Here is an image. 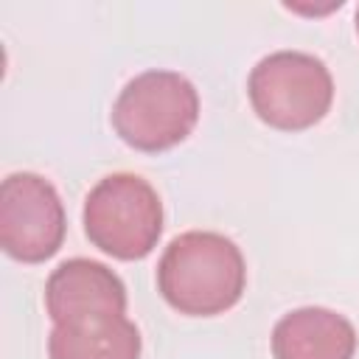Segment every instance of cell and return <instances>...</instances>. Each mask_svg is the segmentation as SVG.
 <instances>
[{
  "label": "cell",
  "mask_w": 359,
  "mask_h": 359,
  "mask_svg": "<svg viewBox=\"0 0 359 359\" xmlns=\"http://www.w3.org/2000/svg\"><path fill=\"white\" fill-rule=\"evenodd\" d=\"M356 342L353 323L323 306L294 309L272 328L275 359H353Z\"/></svg>",
  "instance_id": "7"
},
{
  "label": "cell",
  "mask_w": 359,
  "mask_h": 359,
  "mask_svg": "<svg viewBox=\"0 0 359 359\" xmlns=\"http://www.w3.org/2000/svg\"><path fill=\"white\" fill-rule=\"evenodd\" d=\"M163 300L185 317L230 311L247 289V261L238 244L213 230H188L168 241L157 261Z\"/></svg>",
  "instance_id": "1"
},
{
  "label": "cell",
  "mask_w": 359,
  "mask_h": 359,
  "mask_svg": "<svg viewBox=\"0 0 359 359\" xmlns=\"http://www.w3.org/2000/svg\"><path fill=\"white\" fill-rule=\"evenodd\" d=\"M84 233L118 261L146 258L163 236L160 194L149 180L126 171L98 180L84 199Z\"/></svg>",
  "instance_id": "4"
},
{
  "label": "cell",
  "mask_w": 359,
  "mask_h": 359,
  "mask_svg": "<svg viewBox=\"0 0 359 359\" xmlns=\"http://www.w3.org/2000/svg\"><path fill=\"white\" fill-rule=\"evenodd\" d=\"M67 216L59 191L42 174L17 171L0 185V247L22 264H42L59 252Z\"/></svg>",
  "instance_id": "5"
},
{
  "label": "cell",
  "mask_w": 359,
  "mask_h": 359,
  "mask_svg": "<svg viewBox=\"0 0 359 359\" xmlns=\"http://www.w3.org/2000/svg\"><path fill=\"white\" fill-rule=\"evenodd\" d=\"M45 309L53 325L95 311L126 314V286L107 264L93 258H70L48 275Z\"/></svg>",
  "instance_id": "6"
},
{
  "label": "cell",
  "mask_w": 359,
  "mask_h": 359,
  "mask_svg": "<svg viewBox=\"0 0 359 359\" xmlns=\"http://www.w3.org/2000/svg\"><path fill=\"white\" fill-rule=\"evenodd\" d=\"M109 118L115 135L135 151H168L194 132L199 93L177 70H143L123 84Z\"/></svg>",
  "instance_id": "2"
},
{
  "label": "cell",
  "mask_w": 359,
  "mask_h": 359,
  "mask_svg": "<svg viewBox=\"0 0 359 359\" xmlns=\"http://www.w3.org/2000/svg\"><path fill=\"white\" fill-rule=\"evenodd\" d=\"M247 95L252 112L266 126L303 132L328 115L334 104V79L314 53L275 50L250 70Z\"/></svg>",
  "instance_id": "3"
},
{
  "label": "cell",
  "mask_w": 359,
  "mask_h": 359,
  "mask_svg": "<svg viewBox=\"0 0 359 359\" xmlns=\"http://www.w3.org/2000/svg\"><path fill=\"white\" fill-rule=\"evenodd\" d=\"M140 328L121 311H95L56 323L48 337L50 359H140Z\"/></svg>",
  "instance_id": "8"
},
{
  "label": "cell",
  "mask_w": 359,
  "mask_h": 359,
  "mask_svg": "<svg viewBox=\"0 0 359 359\" xmlns=\"http://www.w3.org/2000/svg\"><path fill=\"white\" fill-rule=\"evenodd\" d=\"M356 34H359V8H356Z\"/></svg>",
  "instance_id": "9"
}]
</instances>
